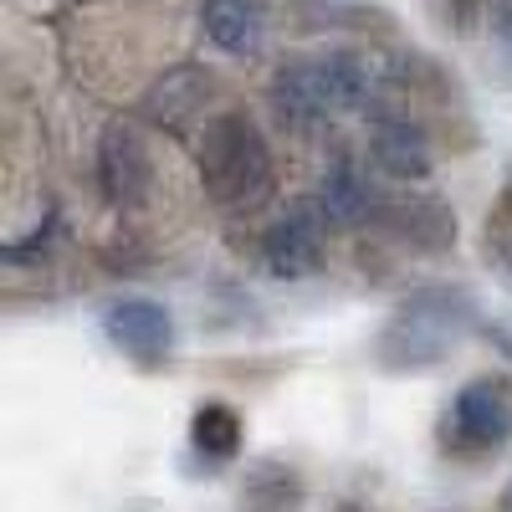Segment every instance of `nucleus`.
<instances>
[{"label":"nucleus","mask_w":512,"mask_h":512,"mask_svg":"<svg viewBox=\"0 0 512 512\" xmlns=\"http://www.w3.org/2000/svg\"><path fill=\"white\" fill-rule=\"evenodd\" d=\"M477 297L456 282H425L410 297L390 308L379 338H374V364L390 374H425L446 364L466 338L477 333Z\"/></svg>","instance_id":"1"},{"label":"nucleus","mask_w":512,"mask_h":512,"mask_svg":"<svg viewBox=\"0 0 512 512\" xmlns=\"http://www.w3.org/2000/svg\"><path fill=\"white\" fill-rule=\"evenodd\" d=\"M374 98V62L364 52H313V57H292L272 72L267 82V103L277 123L287 128H323L349 113H364Z\"/></svg>","instance_id":"2"},{"label":"nucleus","mask_w":512,"mask_h":512,"mask_svg":"<svg viewBox=\"0 0 512 512\" xmlns=\"http://www.w3.org/2000/svg\"><path fill=\"white\" fill-rule=\"evenodd\" d=\"M200 185L210 195V205L226 216H251L262 210L277 190V164H272V144L262 139L246 113H216L200 128Z\"/></svg>","instance_id":"3"},{"label":"nucleus","mask_w":512,"mask_h":512,"mask_svg":"<svg viewBox=\"0 0 512 512\" xmlns=\"http://www.w3.org/2000/svg\"><path fill=\"white\" fill-rule=\"evenodd\" d=\"M328 210L318 195H303V200H292L282 216L262 231V246H256V256H262V267L267 277L277 282H308L323 272L328 262Z\"/></svg>","instance_id":"4"},{"label":"nucleus","mask_w":512,"mask_h":512,"mask_svg":"<svg viewBox=\"0 0 512 512\" xmlns=\"http://www.w3.org/2000/svg\"><path fill=\"white\" fill-rule=\"evenodd\" d=\"M446 431L461 451L472 456H487V451H502L512 441V390L507 379H466L456 400H451V415H446Z\"/></svg>","instance_id":"5"},{"label":"nucleus","mask_w":512,"mask_h":512,"mask_svg":"<svg viewBox=\"0 0 512 512\" xmlns=\"http://www.w3.org/2000/svg\"><path fill=\"white\" fill-rule=\"evenodd\" d=\"M98 185L113 210H139L154 185V159L134 123H108L98 139Z\"/></svg>","instance_id":"6"},{"label":"nucleus","mask_w":512,"mask_h":512,"mask_svg":"<svg viewBox=\"0 0 512 512\" xmlns=\"http://www.w3.org/2000/svg\"><path fill=\"white\" fill-rule=\"evenodd\" d=\"M103 333L134 364H164L175 349V318L154 297H113L103 308Z\"/></svg>","instance_id":"7"},{"label":"nucleus","mask_w":512,"mask_h":512,"mask_svg":"<svg viewBox=\"0 0 512 512\" xmlns=\"http://www.w3.org/2000/svg\"><path fill=\"white\" fill-rule=\"evenodd\" d=\"M369 159H374L379 175L395 180V185H420V180H431V169H436L425 128L405 113H379L369 123Z\"/></svg>","instance_id":"8"},{"label":"nucleus","mask_w":512,"mask_h":512,"mask_svg":"<svg viewBox=\"0 0 512 512\" xmlns=\"http://www.w3.org/2000/svg\"><path fill=\"white\" fill-rule=\"evenodd\" d=\"M210 93H216V77H210L205 67H195V62L169 67L164 77H154L149 88H144V98H139V118L154 123V128H185V123L205 108Z\"/></svg>","instance_id":"9"},{"label":"nucleus","mask_w":512,"mask_h":512,"mask_svg":"<svg viewBox=\"0 0 512 512\" xmlns=\"http://www.w3.org/2000/svg\"><path fill=\"white\" fill-rule=\"evenodd\" d=\"M374 226L390 231L395 241L415 246V251H441L456 241V216L431 200V195H400V200H379L374 210Z\"/></svg>","instance_id":"10"},{"label":"nucleus","mask_w":512,"mask_h":512,"mask_svg":"<svg viewBox=\"0 0 512 512\" xmlns=\"http://www.w3.org/2000/svg\"><path fill=\"white\" fill-rule=\"evenodd\" d=\"M205 41L226 57H256L267 47V6L262 0H205L200 6Z\"/></svg>","instance_id":"11"},{"label":"nucleus","mask_w":512,"mask_h":512,"mask_svg":"<svg viewBox=\"0 0 512 512\" xmlns=\"http://www.w3.org/2000/svg\"><path fill=\"white\" fill-rule=\"evenodd\" d=\"M318 200L328 210V221L344 226V231L349 226H374V210H379V195L369 190L364 169L354 159H338L328 175L318 180Z\"/></svg>","instance_id":"12"},{"label":"nucleus","mask_w":512,"mask_h":512,"mask_svg":"<svg viewBox=\"0 0 512 512\" xmlns=\"http://www.w3.org/2000/svg\"><path fill=\"white\" fill-rule=\"evenodd\" d=\"M190 446L205 456V461H236L241 456V415L221 400H205L195 415H190Z\"/></svg>","instance_id":"13"},{"label":"nucleus","mask_w":512,"mask_h":512,"mask_svg":"<svg viewBox=\"0 0 512 512\" xmlns=\"http://www.w3.org/2000/svg\"><path fill=\"white\" fill-rule=\"evenodd\" d=\"M52 236H57V216H47V226H41V231H31L26 241H6V251H0V256H6L11 267H31L36 256L52 246Z\"/></svg>","instance_id":"14"},{"label":"nucleus","mask_w":512,"mask_h":512,"mask_svg":"<svg viewBox=\"0 0 512 512\" xmlns=\"http://www.w3.org/2000/svg\"><path fill=\"white\" fill-rule=\"evenodd\" d=\"M497 31L512 41V6H497Z\"/></svg>","instance_id":"15"},{"label":"nucleus","mask_w":512,"mask_h":512,"mask_svg":"<svg viewBox=\"0 0 512 512\" xmlns=\"http://www.w3.org/2000/svg\"><path fill=\"white\" fill-rule=\"evenodd\" d=\"M502 507H507V512H512V487H507V492H502Z\"/></svg>","instance_id":"16"},{"label":"nucleus","mask_w":512,"mask_h":512,"mask_svg":"<svg viewBox=\"0 0 512 512\" xmlns=\"http://www.w3.org/2000/svg\"><path fill=\"white\" fill-rule=\"evenodd\" d=\"M507 272H512V241H507Z\"/></svg>","instance_id":"17"}]
</instances>
